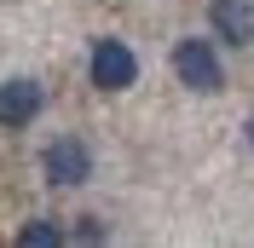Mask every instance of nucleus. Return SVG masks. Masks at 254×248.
<instances>
[{"label":"nucleus","instance_id":"nucleus-5","mask_svg":"<svg viewBox=\"0 0 254 248\" xmlns=\"http://www.w3.org/2000/svg\"><path fill=\"white\" fill-rule=\"evenodd\" d=\"M208 23H214V35L231 41V47H249L254 41V6L249 0H214V6H208Z\"/></svg>","mask_w":254,"mask_h":248},{"label":"nucleus","instance_id":"nucleus-1","mask_svg":"<svg viewBox=\"0 0 254 248\" xmlns=\"http://www.w3.org/2000/svg\"><path fill=\"white\" fill-rule=\"evenodd\" d=\"M41 168H47V185H87V173H93V150L75 139V133H58V139L41 150Z\"/></svg>","mask_w":254,"mask_h":248},{"label":"nucleus","instance_id":"nucleus-7","mask_svg":"<svg viewBox=\"0 0 254 248\" xmlns=\"http://www.w3.org/2000/svg\"><path fill=\"white\" fill-rule=\"evenodd\" d=\"M249 139H254V122H249Z\"/></svg>","mask_w":254,"mask_h":248},{"label":"nucleus","instance_id":"nucleus-2","mask_svg":"<svg viewBox=\"0 0 254 248\" xmlns=\"http://www.w3.org/2000/svg\"><path fill=\"white\" fill-rule=\"evenodd\" d=\"M174 75L185 81L190 93H220L225 87V69H220V58H214V47L196 41V35L174 47Z\"/></svg>","mask_w":254,"mask_h":248},{"label":"nucleus","instance_id":"nucleus-6","mask_svg":"<svg viewBox=\"0 0 254 248\" xmlns=\"http://www.w3.org/2000/svg\"><path fill=\"white\" fill-rule=\"evenodd\" d=\"M17 243H23V248H58L64 243V225H52V219H29V225L17 231Z\"/></svg>","mask_w":254,"mask_h":248},{"label":"nucleus","instance_id":"nucleus-3","mask_svg":"<svg viewBox=\"0 0 254 248\" xmlns=\"http://www.w3.org/2000/svg\"><path fill=\"white\" fill-rule=\"evenodd\" d=\"M87 69H93V87H98V93H127V87L139 81V58H133L122 41H93Z\"/></svg>","mask_w":254,"mask_h":248},{"label":"nucleus","instance_id":"nucleus-4","mask_svg":"<svg viewBox=\"0 0 254 248\" xmlns=\"http://www.w3.org/2000/svg\"><path fill=\"white\" fill-rule=\"evenodd\" d=\"M41 81L29 75H12V81H0V127H29L35 116H41Z\"/></svg>","mask_w":254,"mask_h":248}]
</instances>
